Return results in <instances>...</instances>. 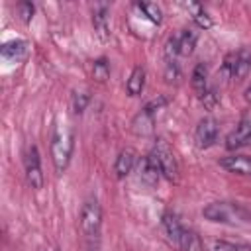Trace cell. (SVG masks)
Returning a JSON list of instances; mask_svg holds the SVG:
<instances>
[{
    "label": "cell",
    "instance_id": "6da1fadb",
    "mask_svg": "<svg viewBox=\"0 0 251 251\" xmlns=\"http://www.w3.org/2000/svg\"><path fill=\"white\" fill-rule=\"evenodd\" d=\"M80 233L88 251H98V237L102 226V208L96 198H88L80 208Z\"/></svg>",
    "mask_w": 251,
    "mask_h": 251
},
{
    "label": "cell",
    "instance_id": "7a4b0ae2",
    "mask_svg": "<svg viewBox=\"0 0 251 251\" xmlns=\"http://www.w3.org/2000/svg\"><path fill=\"white\" fill-rule=\"evenodd\" d=\"M204 218L216 224H245L251 222V212L235 202H210L202 210Z\"/></svg>",
    "mask_w": 251,
    "mask_h": 251
},
{
    "label": "cell",
    "instance_id": "3957f363",
    "mask_svg": "<svg viewBox=\"0 0 251 251\" xmlns=\"http://www.w3.org/2000/svg\"><path fill=\"white\" fill-rule=\"evenodd\" d=\"M73 155V133L67 124H59L51 137V159L57 173H63Z\"/></svg>",
    "mask_w": 251,
    "mask_h": 251
},
{
    "label": "cell",
    "instance_id": "277c9868",
    "mask_svg": "<svg viewBox=\"0 0 251 251\" xmlns=\"http://www.w3.org/2000/svg\"><path fill=\"white\" fill-rule=\"evenodd\" d=\"M149 157L157 163L161 175L167 178V180H173L176 182L178 180V161L173 153V149L169 147V143L165 139H157L153 149L149 151Z\"/></svg>",
    "mask_w": 251,
    "mask_h": 251
},
{
    "label": "cell",
    "instance_id": "5b68a950",
    "mask_svg": "<svg viewBox=\"0 0 251 251\" xmlns=\"http://www.w3.org/2000/svg\"><path fill=\"white\" fill-rule=\"evenodd\" d=\"M249 71H251V49L243 47L239 51H233V53L226 55V59H224V73L229 75V78L241 80V78L247 76Z\"/></svg>",
    "mask_w": 251,
    "mask_h": 251
},
{
    "label": "cell",
    "instance_id": "8992f818",
    "mask_svg": "<svg viewBox=\"0 0 251 251\" xmlns=\"http://www.w3.org/2000/svg\"><path fill=\"white\" fill-rule=\"evenodd\" d=\"M247 145H251V116L241 118L239 124L226 137V147L229 151H235V149H241Z\"/></svg>",
    "mask_w": 251,
    "mask_h": 251
},
{
    "label": "cell",
    "instance_id": "52a82bcc",
    "mask_svg": "<svg viewBox=\"0 0 251 251\" xmlns=\"http://www.w3.org/2000/svg\"><path fill=\"white\" fill-rule=\"evenodd\" d=\"M25 178H27V184L35 190H39L43 186L41 159H39V151H37L35 145H31L25 153Z\"/></svg>",
    "mask_w": 251,
    "mask_h": 251
},
{
    "label": "cell",
    "instance_id": "ba28073f",
    "mask_svg": "<svg viewBox=\"0 0 251 251\" xmlns=\"http://www.w3.org/2000/svg\"><path fill=\"white\" fill-rule=\"evenodd\" d=\"M194 139H196V145L200 149H208L210 145H214V141L218 139V122L214 118H202L196 126V131H194Z\"/></svg>",
    "mask_w": 251,
    "mask_h": 251
},
{
    "label": "cell",
    "instance_id": "9c48e42d",
    "mask_svg": "<svg viewBox=\"0 0 251 251\" xmlns=\"http://www.w3.org/2000/svg\"><path fill=\"white\" fill-rule=\"evenodd\" d=\"M92 25L96 35L102 41L110 39V22H108V4H94L92 6Z\"/></svg>",
    "mask_w": 251,
    "mask_h": 251
},
{
    "label": "cell",
    "instance_id": "30bf717a",
    "mask_svg": "<svg viewBox=\"0 0 251 251\" xmlns=\"http://www.w3.org/2000/svg\"><path fill=\"white\" fill-rule=\"evenodd\" d=\"M220 167L235 175H251V157L249 155H227L220 159Z\"/></svg>",
    "mask_w": 251,
    "mask_h": 251
},
{
    "label": "cell",
    "instance_id": "8fae6325",
    "mask_svg": "<svg viewBox=\"0 0 251 251\" xmlns=\"http://www.w3.org/2000/svg\"><path fill=\"white\" fill-rule=\"evenodd\" d=\"M135 163H137V153H135V149H131V147L122 149V151L118 153V157H116V163H114V173H116V176H118V178L127 176V175L131 173V169H133Z\"/></svg>",
    "mask_w": 251,
    "mask_h": 251
},
{
    "label": "cell",
    "instance_id": "7c38bea8",
    "mask_svg": "<svg viewBox=\"0 0 251 251\" xmlns=\"http://www.w3.org/2000/svg\"><path fill=\"white\" fill-rule=\"evenodd\" d=\"M159 175H161V171H159L157 163H155L149 155L143 157L141 163H139V180H141L145 186L153 188V186L159 182Z\"/></svg>",
    "mask_w": 251,
    "mask_h": 251
},
{
    "label": "cell",
    "instance_id": "4fadbf2b",
    "mask_svg": "<svg viewBox=\"0 0 251 251\" xmlns=\"http://www.w3.org/2000/svg\"><path fill=\"white\" fill-rule=\"evenodd\" d=\"M163 229H165V235L169 237V241H173V243L178 247V241H180V237H182L184 227L180 226V220L176 218V214L165 212V216H163Z\"/></svg>",
    "mask_w": 251,
    "mask_h": 251
},
{
    "label": "cell",
    "instance_id": "5bb4252c",
    "mask_svg": "<svg viewBox=\"0 0 251 251\" xmlns=\"http://www.w3.org/2000/svg\"><path fill=\"white\" fill-rule=\"evenodd\" d=\"M25 49H27V43L22 41V39H14V41H8L2 45L0 53L6 61H20L24 55H25Z\"/></svg>",
    "mask_w": 251,
    "mask_h": 251
},
{
    "label": "cell",
    "instance_id": "9a60e30c",
    "mask_svg": "<svg viewBox=\"0 0 251 251\" xmlns=\"http://www.w3.org/2000/svg\"><path fill=\"white\" fill-rule=\"evenodd\" d=\"M143 86H145V69L137 65V67H133V71H131V75L127 78L126 88H127L129 96H139L143 92Z\"/></svg>",
    "mask_w": 251,
    "mask_h": 251
},
{
    "label": "cell",
    "instance_id": "2e32d148",
    "mask_svg": "<svg viewBox=\"0 0 251 251\" xmlns=\"http://www.w3.org/2000/svg\"><path fill=\"white\" fill-rule=\"evenodd\" d=\"M153 122H155V120H153V114L141 110V112L133 118L131 129H133L135 135H149V133L153 131Z\"/></svg>",
    "mask_w": 251,
    "mask_h": 251
},
{
    "label": "cell",
    "instance_id": "e0dca14e",
    "mask_svg": "<svg viewBox=\"0 0 251 251\" xmlns=\"http://www.w3.org/2000/svg\"><path fill=\"white\" fill-rule=\"evenodd\" d=\"M192 88L196 90L198 96H202L206 90H208V69L204 63H198L192 71Z\"/></svg>",
    "mask_w": 251,
    "mask_h": 251
},
{
    "label": "cell",
    "instance_id": "ac0fdd59",
    "mask_svg": "<svg viewBox=\"0 0 251 251\" xmlns=\"http://www.w3.org/2000/svg\"><path fill=\"white\" fill-rule=\"evenodd\" d=\"M178 249L180 251H202L204 245H202V239L198 233H194L192 229H186L182 231V237L178 241Z\"/></svg>",
    "mask_w": 251,
    "mask_h": 251
},
{
    "label": "cell",
    "instance_id": "d6986e66",
    "mask_svg": "<svg viewBox=\"0 0 251 251\" xmlns=\"http://www.w3.org/2000/svg\"><path fill=\"white\" fill-rule=\"evenodd\" d=\"M196 39H198L196 31H192V29H182V31L178 33V55L188 57V55L194 51V47H196Z\"/></svg>",
    "mask_w": 251,
    "mask_h": 251
},
{
    "label": "cell",
    "instance_id": "ffe728a7",
    "mask_svg": "<svg viewBox=\"0 0 251 251\" xmlns=\"http://www.w3.org/2000/svg\"><path fill=\"white\" fill-rule=\"evenodd\" d=\"M208 251H251L247 243H231L226 239H212L208 243Z\"/></svg>",
    "mask_w": 251,
    "mask_h": 251
},
{
    "label": "cell",
    "instance_id": "44dd1931",
    "mask_svg": "<svg viewBox=\"0 0 251 251\" xmlns=\"http://www.w3.org/2000/svg\"><path fill=\"white\" fill-rule=\"evenodd\" d=\"M188 8L192 10V20L198 27L202 29H210L212 27V18L208 16V12L200 6V4H188Z\"/></svg>",
    "mask_w": 251,
    "mask_h": 251
},
{
    "label": "cell",
    "instance_id": "7402d4cb",
    "mask_svg": "<svg viewBox=\"0 0 251 251\" xmlns=\"http://www.w3.org/2000/svg\"><path fill=\"white\" fill-rule=\"evenodd\" d=\"M92 78L98 82H106L110 78V65L104 57H100L92 63Z\"/></svg>",
    "mask_w": 251,
    "mask_h": 251
},
{
    "label": "cell",
    "instance_id": "603a6c76",
    "mask_svg": "<svg viewBox=\"0 0 251 251\" xmlns=\"http://www.w3.org/2000/svg\"><path fill=\"white\" fill-rule=\"evenodd\" d=\"M88 102H90V94L84 92V90H75L73 96H71V108H73L75 114H82L86 110Z\"/></svg>",
    "mask_w": 251,
    "mask_h": 251
},
{
    "label": "cell",
    "instance_id": "cb8c5ba5",
    "mask_svg": "<svg viewBox=\"0 0 251 251\" xmlns=\"http://www.w3.org/2000/svg\"><path fill=\"white\" fill-rule=\"evenodd\" d=\"M137 8H139L153 24H161V22H163V14H161V8H159L157 4H153V2H139Z\"/></svg>",
    "mask_w": 251,
    "mask_h": 251
},
{
    "label": "cell",
    "instance_id": "d4e9b609",
    "mask_svg": "<svg viewBox=\"0 0 251 251\" xmlns=\"http://www.w3.org/2000/svg\"><path fill=\"white\" fill-rule=\"evenodd\" d=\"M178 55V33L169 37L167 43H165V57H167V63L175 61V57Z\"/></svg>",
    "mask_w": 251,
    "mask_h": 251
},
{
    "label": "cell",
    "instance_id": "484cf974",
    "mask_svg": "<svg viewBox=\"0 0 251 251\" xmlns=\"http://www.w3.org/2000/svg\"><path fill=\"white\" fill-rule=\"evenodd\" d=\"M200 102H202L208 110H214V108L220 104V98H218V94H216V90H214V88H208V90L200 96Z\"/></svg>",
    "mask_w": 251,
    "mask_h": 251
},
{
    "label": "cell",
    "instance_id": "4316f807",
    "mask_svg": "<svg viewBox=\"0 0 251 251\" xmlns=\"http://www.w3.org/2000/svg\"><path fill=\"white\" fill-rule=\"evenodd\" d=\"M33 12H35V8H33L31 2H20V4H18V16L22 18V22H25V24L31 22Z\"/></svg>",
    "mask_w": 251,
    "mask_h": 251
},
{
    "label": "cell",
    "instance_id": "83f0119b",
    "mask_svg": "<svg viewBox=\"0 0 251 251\" xmlns=\"http://www.w3.org/2000/svg\"><path fill=\"white\" fill-rule=\"evenodd\" d=\"M165 78H167V82H178V78H180V71H178L176 61L167 63V67H165Z\"/></svg>",
    "mask_w": 251,
    "mask_h": 251
},
{
    "label": "cell",
    "instance_id": "f1b7e54d",
    "mask_svg": "<svg viewBox=\"0 0 251 251\" xmlns=\"http://www.w3.org/2000/svg\"><path fill=\"white\" fill-rule=\"evenodd\" d=\"M165 104H167V98H165V96H159V98L149 100L141 110H145V112H149V114H155V112H157V110H161Z\"/></svg>",
    "mask_w": 251,
    "mask_h": 251
},
{
    "label": "cell",
    "instance_id": "f546056e",
    "mask_svg": "<svg viewBox=\"0 0 251 251\" xmlns=\"http://www.w3.org/2000/svg\"><path fill=\"white\" fill-rule=\"evenodd\" d=\"M245 100H247V102H251V86L245 90Z\"/></svg>",
    "mask_w": 251,
    "mask_h": 251
}]
</instances>
